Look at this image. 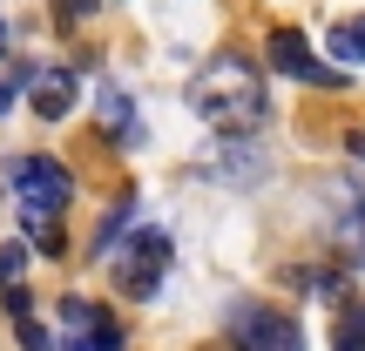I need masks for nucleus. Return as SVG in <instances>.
Returning a JSON list of instances; mask_svg holds the SVG:
<instances>
[{"label":"nucleus","instance_id":"8","mask_svg":"<svg viewBox=\"0 0 365 351\" xmlns=\"http://www.w3.org/2000/svg\"><path fill=\"white\" fill-rule=\"evenodd\" d=\"M27 108H34L41 122H61L68 108H75V75H68V68H41L34 88H27Z\"/></svg>","mask_w":365,"mask_h":351},{"label":"nucleus","instance_id":"11","mask_svg":"<svg viewBox=\"0 0 365 351\" xmlns=\"http://www.w3.org/2000/svg\"><path fill=\"white\" fill-rule=\"evenodd\" d=\"M95 115H102V129H115V135H135V115H129V95H122V88H102Z\"/></svg>","mask_w":365,"mask_h":351},{"label":"nucleus","instance_id":"14","mask_svg":"<svg viewBox=\"0 0 365 351\" xmlns=\"http://www.w3.org/2000/svg\"><path fill=\"white\" fill-rule=\"evenodd\" d=\"M14 338H21V351H54V331L41 325L34 311H27V318H14Z\"/></svg>","mask_w":365,"mask_h":351},{"label":"nucleus","instance_id":"1","mask_svg":"<svg viewBox=\"0 0 365 351\" xmlns=\"http://www.w3.org/2000/svg\"><path fill=\"white\" fill-rule=\"evenodd\" d=\"M190 108L217 135H250L264 122V108H271L257 61H244V54H210V61L196 68V81H190Z\"/></svg>","mask_w":365,"mask_h":351},{"label":"nucleus","instance_id":"16","mask_svg":"<svg viewBox=\"0 0 365 351\" xmlns=\"http://www.w3.org/2000/svg\"><path fill=\"white\" fill-rule=\"evenodd\" d=\"M54 7H61L68 21H81V14H95V7H102V0H54Z\"/></svg>","mask_w":365,"mask_h":351},{"label":"nucleus","instance_id":"10","mask_svg":"<svg viewBox=\"0 0 365 351\" xmlns=\"http://www.w3.org/2000/svg\"><path fill=\"white\" fill-rule=\"evenodd\" d=\"M129 223H135V196H122V203L102 216V230H95V257H108V250L122 243V230H129Z\"/></svg>","mask_w":365,"mask_h":351},{"label":"nucleus","instance_id":"7","mask_svg":"<svg viewBox=\"0 0 365 351\" xmlns=\"http://www.w3.org/2000/svg\"><path fill=\"white\" fill-rule=\"evenodd\" d=\"M339 203L345 209H331V243H339L345 271H359V263H365V196H345L339 189Z\"/></svg>","mask_w":365,"mask_h":351},{"label":"nucleus","instance_id":"15","mask_svg":"<svg viewBox=\"0 0 365 351\" xmlns=\"http://www.w3.org/2000/svg\"><path fill=\"white\" fill-rule=\"evenodd\" d=\"M21 223H27V243H34V250L61 257V223H48V216H21Z\"/></svg>","mask_w":365,"mask_h":351},{"label":"nucleus","instance_id":"6","mask_svg":"<svg viewBox=\"0 0 365 351\" xmlns=\"http://www.w3.org/2000/svg\"><path fill=\"white\" fill-rule=\"evenodd\" d=\"M61 351H122V325L88 298H61Z\"/></svg>","mask_w":365,"mask_h":351},{"label":"nucleus","instance_id":"12","mask_svg":"<svg viewBox=\"0 0 365 351\" xmlns=\"http://www.w3.org/2000/svg\"><path fill=\"white\" fill-rule=\"evenodd\" d=\"M331 351H365V304L339 318V331H331Z\"/></svg>","mask_w":365,"mask_h":351},{"label":"nucleus","instance_id":"17","mask_svg":"<svg viewBox=\"0 0 365 351\" xmlns=\"http://www.w3.org/2000/svg\"><path fill=\"white\" fill-rule=\"evenodd\" d=\"M7 108H14V81H0V115H7Z\"/></svg>","mask_w":365,"mask_h":351},{"label":"nucleus","instance_id":"9","mask_svg":"<svg viewBox=\"0 0 365 351\" xmlns=\"http://www.w3.org/2000/svg\"><path fill=\"white\" fill-rule=\"evenodd\" d=\"M325 48L339 54V68H359V61H365V14H359V21H339V27L325 34Z\"/></svg>","mask_w":365,"mask_h":351},{"label":"nucleus","instance_id":"18","mask_svg":"<svg viewBox=\"0 0 365 351\" xmlns=\"http://www.w3.org/2000/svg\"><path fill=\"white\" fill-rule=\"evenodd\" d=\"M352 156H359V162H365V129H352Z\"/></svg>","mask_w":365,"mask_h":351},{"label":"nucleus","instance_id":"19","mask_svg":"<svg viewBox=\"0 0 365 351\" xmlns=\"http://www.w3.org/2000/svg\"><path fill=\"white\" fill-rule=\"evenodd\" d=\"M0 41H7V27H0Z\"/></svg>","mask_w":365,"mask_h":351},{"label":"nucleus","instance_id":"13","mask_svg":"<svg viewBox=\"0 0 365 351\" xmlns=\"http://www.w3.org/2000/svg\"><path fill=\"white\" fill-rule=\"evenodd\" d=\"M27 277V243H0V290H21Z\"/></svg>","mask_w":365,"mask_h":351},{"label":"nucleus","instance_id":"4","mask_svg":"<svg viewBox=\"0 0 365 351\" xmlns=\"http://www.w3.org/2000/svg\"><path fill=\"white\" fill-rule=\"evenodd\" d=\"M264 61L284 68L291 81H312V88H339V81H345V68H339V61H325V54H312V41L291 34V27H277V34L264 41Z\"/></svg>","mask_w":365,"mask_h":351},{"label":"nucleus","instance_id":"3","mask_svg":"<svg viewBox=\"0 0 365 351\" xmlns=\"http://www.w3.org/2000/svg\"><path fill=\"white\" fill-rule=\"evenodd\" d=\"M163 271H170V236H163V230H135L129 250L115 257V290L129 304H149L156 284H163Z\"/></svg>","mask_w":365,"mask_h":351},{"label":"nucleus","instance_id":"2","mask_svg":"<svg viewBox=\"0 0 365 351\" xmlns=\"http://www.w3.org/2000/svg\"><path fill=\"white\" fill-rule=\"evenodd\" d=\"M7 176H14V189H21V216H48L54 223L68 209V196H75V176L54 156H14Z\"/></svg>","mask_w":365,"mask_h":351},{"label":"nucleus","instance_id":"5","mask_svg":"<svg viewBox=\"0 0 365 351\" xmlns=\"http://www.w3.org/2000/svg\"><path fill=\"white\" fill-rule=\"evenodd\" d=\"M230 338H237V351H304V331L284 311H257V304H244L230 318Z\"/></svg>","mask_w":365,"mask_h":351}]
</instances>
